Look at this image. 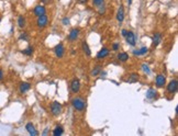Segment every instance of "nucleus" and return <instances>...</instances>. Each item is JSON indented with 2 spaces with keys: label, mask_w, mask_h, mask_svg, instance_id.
Masks as SVG:
<instances>
[{
  "label": "nucleus",
  "mask_w": 178,
  "mask_h": 136,
  "mask_svg": "<svg viewBox=\"0 0 178 136\" xmlns=\"http://www.w3.org/2000/svg\"><path fill=\"white\" fill-rule=\"evenodd\" d=\"M63 24H64V25H67V24H69V19H67V18H64V19H63Z\"/></svg>",
  "instance_id": "29"
},
{
  "label": "nucleus",
  "mask_w": 178,
  "mask_h": 136,
  "mask_svg": "<svg viewBox=\"0 0 178 136\" xmlns=\"http://www.w3.org/2000/svg\"><path fill=\"white\" fill-rule=\"evenodd\" d=\"M71 104L76 111H83L86 107V102L81 98H74L71 100Z\"/></svg>",
  "instance_id": "1"
},
{
  "label": "nucleus",
  "mask_w": 178,
  "mask_h": 136,
  "mask_svg": "<svg viewBox=\"0 0 178 136\" xmlns=\"http://www.w3.org/2000/svg\"><path fill=\"white\" fill-rule=\"evenodd\" d=\"M23 54L24 55H28V56H31L32 54H33V47H28V48H25V50H23Z\"/></svg>",
  "instance_id": "23"
},
{
  "label": "nucleus",
  "mask_w": 178,
  "mask_h": 136,
  "mask_svg": "<svg viewBox=\"0 0 178 136\" xmlns=\"http://www.w3.org/2000/svg\"><path fill=\"white\" fill-rule=\"evenodd\" d=\"M0 22H1V19H0Z\"/></svg>",
  "instance_id": "36"
},
{
  "label": "nucleus",
  "mask_w": 178,
  "mask_h": 136,
  "mask_svg": "<svg viewBox=\"0 0 178 136\" xmlns=\"http://www.w3.org/2000/svg\"><path fill=\"white\" fill-rule=\"evenodd\" d=\"M108 55H109V50H108L107 47H103L102 50H100L99 52H98L97 58H98V59H102V58L107 57Z\"/></svg>",
  "instance_id": "14"
},
{
  "label": "nucleus",
  "mask_w": 178,
  "mask_h": 136,
  "mask_svg": "<svg viewBox=\"0 0 178 136\" xmlns=\"http://www.w3.org/2000/svg\"><path fill=\"white\" fill-rule=\"evenodd\" d=\"M103 1H105V0H93V6H96V7H100V6H102Z\"/></svg>",
  "instance_id": "27"
},
{
  "label": "nucleus",
  "mask_w": 178,
  "mask_h": 136,
  "mask_svg": "<svg viewBox=\"0 0 178 136\" xmlns=\"http://www.w3.org/2000/svg\"><path fill=\"white\" fill-rule=\"evenodd\" d=\"M18 25H19V28H24L25 27V19L22 17V15H20L19 18H18Z\"/></svg>",
  "instance_id": "22"
},
{
  "label": "nucleus",
  "mask_w": 178,
  "mask_h": 136,
  "mask_svg": "<svg viewBox=\"0 0 178 136\" xmlns=\"http://www.w3.org/2000/svg\"><path fill=\"white\" fill-rule=\"evenodd\" d=\"M177 80H171V82L168 84V86H167V90H168V92L171 93H175L176 91H177Z\"/></svg>",
  "instance_id": "7"
},
{
  "label": "nucleus",
  "mask_w": 178,
  "mask_h": 136,
  "mask_svg": "<svg viewBox=\"0 0 178 136\" xmlns=\"http://www.w3.org/2000/svg\"><path fill=\"white\" fill-rule=\"evenodd\" d=\"M156 96H157V91L155 90V89H153V88H150V89L146 91V98L150 99V100L155 99Z\"/></svg>",
  "instance_id": "13"
},
{
  "label": "nucleus",
  "mask_w": 178,
  "mask_h": 136,
  "mask_svg": "<svg viewBox=\"0 0 178 136\" xmlns=\"http://www.w3.org/2000/svg\"><path fill=\"white\" fill-rule=\"evenodd\" d=\"M46 134H47V129H45V131H44V133H43V135H46Z\"/></svg>",
  "instance_id": "34"
},
{
  "label": "nucleus",
  "mask_w": 178,
  "mask_h": 136,
  "mask_svg": "<svg viewBox=\"0 0 178 136\" xmlns=\"http://www.w3.org/2000/svg\"><path fill=\"white\" fill-rule=\"evenodd\" d=\"M147 52H149L147 47H142V48H140V50H133V54L134 55H145Z\"/></svg>",
  "instance_id": "18"
},
{
  "label": "nucleus",
  "mask_w": 178,
  "mask_h": 136,
  "mask_svg": "<svg viewBox=\"0 0 178 136\" xmlns=\"http://www.w3.org/2000/svg\"><path fill=\"white\" fill-rule=\"evenodd\" d=\"M25 129H27V131L29 132V134L30 135H33V136H35L39 134V132L35 129V127H34V125L32 124V123H28L27 125H25Z\"/></svg>",
  "instance_id": "10"
},
{
  "label": "nucleus",
  "mask_w": 178,
  "mask_h": 136,
  "mask_svg": "<svg viewBox=\"0 0 178 136\" xmlns=\"http://www.w3.org/2000/svg\"><path fill=\"white\" fill-rule=\"evenodd\" d=\"M71 89L74 93H77L79 91V89H80V82H79V80L77 78H75L71 81Z\"/></svg>",
  "instance_id": "5"
},
{
  "label": "nucleus",
  "mask_w": 178,
  "mask_h": 136,
  "mask_svg": "<svg viewBox=\"0 0 178 136\" xmlns=\"http://www.w3.org/2000/svg\"><path fill=\"white\" fill-rule=\"evenodd\" d=\"M63 133H64V129H63L62 126H56L55 129L53 131V135L54 136H59V135H62Z\"/></svg>",
  "instance_id": "20"
},
{
  "label": "nucleus",
  "mask_w": 178,
  "mask_h": 136,
  "mask_svg": "<svg viewBox=\"0 0 178 136\" xmlns=\"http://www.w3.org/2000/svg\"><path fill=\"white\" fill-rule=\"evenodd\" d=\"M87 1H88V0H78L79 3H83V5H84V3H86Z\"/></svg>",
  "instance_id": "32"
},
{
  "label": "nucleus",
  "mask_w": 178,
  "mask_h": 136,
  "mask_svg": "<svg viewBox=\"0 0 178 136\" xmlns=\"http://www.w3.org/2000/svg\"><path fill=\"white\" fill-rule=\"evenodd\" d=\"M79 35V30L78 29H73L69 32V35H68V40L71 41V42H74V41H76V38L78 37Z\"/></svg>",
  "instance_id": "11"
},
{
  "label": "nucleus",
  "mask_w": 178,
  "mask_h": 136,
  "mask_svg": "<svg viewBox=\"0 0 178 136\" xmlns=\"http://www.w3.org/2000/svg\"><path fill=\"white\" fill-rule=\"evenodd\" d=\"M45 8L43 7V6H41V5H39V6H36L35 8H34V15H36V17H40V15H45Z\"/></svg>",
  "instance_id": "12"
},
{
  "label": "nucleus",
  "mask_w": 178,
  "mask_h": 136,
  "mask_svg": "<svg viewBox=\"0 0 178 136\" xmlns=\"http://www.w3.org/2000/svg\"><path fill=\"white\" fill-rule=\"evenodd\" d=\"M19 40H20V41H22V40H23V41H29V35L25 32H23L21 35L19 36Z\"/></svg>",
  "instance_id": "25"
},
{
  "label": "nucleus",
  "mask_w": 178,
  "mask_h": 136,
  "mask_svg": "<svg viewBox=\"0 0 178 136\" xmlns=\"http://www.w3.org/2000/svg\"><path fill=\"white\" fill-rule=\"evenodd\" d=\"M2 78H3V72L0 69V80H2Z\"/></svg>",
  "instance_id": "31"
},
{
  "label": "nucleus",
  "mask_w": 178,
  "mask_h": 136,
  "mask_svg": "<svg viewBox=\"0 0 178 136\" xmlns=\"http://www.w3.org/2000/svg\"><path fill=\"white\" fill-rule=\"evenodd\" d=\"M155 82H156L157 88H162V87H164L165 82H166V78H165L164 75H157L156 79H155Z\"/></svg>",
  "instance_id": "6"
},
{
  "label": "nucleus",
  "mask_w": 178,
  "mask_h": 136,
  "mask_svg": "<svg viewBox=\"0 0 178 136\" xmlns=\"http://www.w3.org/2000/svg\"><path fill=\"white\" fill-rule=\"evenodd\" d=\"M117 20L119 23H122L124 20V8L123 6H120V8L118 9V12H117Z\"/></svg>",
  "instance_id": "9"
},
{
  "label": "nucleus",
  "mask_w": 178,
  "mask_h": 136,
  "mask_svg": "<svg viewBox=\"0 0 178 136\" xmlns=\"http://www.w3.org/2000/svg\"><path fill=\"white\" fill-rule=\"evenodd\" d=\"M119 47H120V45L118 43H114L113 45H112V50H114V52H117V50H119Z\"/></svg>",
  "instance_id": "28"
},
{
  "label": "nucleus",
  "mask_w": 178,
  "mask_h": 136,
  "mask_svg": "<svg viewBox=\"0 0 178 136\" xmlns=\"http://www.w3.org/2000/svg\"><path fill=\"white\" fill-rule=\"evenodd\" d=\"M51 112H52V114L54 115V116L59 115L62 113V104L58 103L57 101H54L52 103V105H51Z\"/></svg>",
  "instance_id": "2"
},
{
  "label": "nucleus",
  "mask_w": 178,
  "mask_h": 136,
  "mask_svg": "<svg viewBox=\"0 0 178 136\" xmlns=\"http://www.w3.org/2000/svg\"><path fill=\"white\" fill-rule=\"evenodd\" d=\"M83 50L85 52V54L87 56H90L91 55V50L89 48V46H88V44L87 42H83Z\"/></svg>",
  "instance_id": "19"
},
{
  "label": "nucleus",
  "mask_w": 178,
  "mask_h": 136,
  "mask_svg": "<svg viewBox=\"0 0 178 136\" xmlns=\"http://www.w3.org/2000/svg\"><path fill=\"white\" fill-rule=\"evenodd\" d=\"M100 70H101V66H99V65H98V66H96V67H95V69L91 72V76H97V75L100 72Z\"/></svg>",
  "instance_id": "24"
},
{
  "label": "nucleus",
  "mask_w": 178,
  "mask_h": 136,
  "mask_svg": "<svg viewBox=\"0 0 178 136\" xmlns=\"http://www.w3.org/2000/svg\"><path fill=\"white\" fill-rule=\"evenodd\" d=\"M161 42H162V34L156 33V34L154 35V37H153V45H154V46H157Z\"/></svg>",
  "instance_id": "17"
},
{
  "label": "nucleus",
  "mask_w": 178,
  "mask_h": 136,
  "mask_svg": "<svg viewBox=\"0 0 178 136\" xmlns=\"http://www.w3.org/2000/svg\"><path fill=\"white\" fill-rule=\"evenodd\" d=\"M65 53V48H64V45L63 44H58L56 47H55V55H56L58 58H62L63 55Z\"/></svg>",
  "instance_id": "8"
},
{
  "label": "nucleus",
  "mask_w": 178,
  "mask_h": 136,
  "mask_svg": "<svg viewBox=\"0 0 178 136\" xmlns=\"http://www.w3.org/2000/svg\"><path fill=\"white\" fill-rule=\"evenodd\" d=\"M49 1H50V0H42V2H43V3H47Z\"/></svg>",
  "instance_id": "33"
},
{
  "label": "nucleus",
  "mask_w": 178,
  "mask_h": 136,
  "mask_svg": "<svg viewBox=\"0 0 178 136\" xmlns=\"http://www.w3.org/2000/svg\"><path fill=\"white\" fill-rule=\"evenodd\" d=\"M127 34H128V30H122V35L125 37Z\"/></svg>",
  "instance_id": "30"
},
{
  "label": "nucleus",
  "mask_w": 178,
  "mask_h": 136,
  "mask_svg": "<svg viewBox=\"0 0 178 136\" xmlns=\"http://www.w3.org/2000/svg\"><path fill=\"white\" fill-rule=\"evenodd\" d=\"M139 80V75L135 74V72H133V74H131V75H129V78H128V81L129 84H134Z\"/></svg>",
  "instance_id": "15"
},
{
  "label": "nucleus",
  "mask_w": 178,
  "mask_h": 136,
  "mask_svg": "<svg viewBox=\"0 0 178 136\" xmlns=\"http://www.w3.org/2000/svg\"><path fill=\"white\" fill-rule=\"evenodd\" d=\"M30 88H31V85L29 82H22L20 85V92H27L28 90H30Z\"/></svg>",
  "instance_id": "16"
},
{
  "label": "nucleus",
  "mask_w": 178,
  "mask_h": 136,
  "mask_svg": "<svg viewBox=\"0 0 178 136\" xmlns=\"http://www.w3.org/2000/svg\"><path fill=\"white\" fill-rule=\"evenodd\" d=\"M128 2H129V5H131V3H132V0H128Z\"/></svg>",
  "instance_id": "35"
},
{
  "label": "nucleus",
  "mask_w": 178,
  "mask_h": 136,
  "mask_svg": "<svg viewBox=\"0 0 178 136\" xmlns=\"http://www.w3.org/2000/svg\"><path fill=\"white\" fill-rule=\"evenodd\" d=\"M47 23H49V19H47V17H46L45 15L37 17L36 24H37V27H39V28H45V27L47 25Z\"/></svg>",
  "instance_id": "3"
},
{
  "label": "nucleus",
  "mask_w": 178,
  "mask_h": 136,
  "mask_svg": "<svg viewBox=\"0 0 178 136\" xmlns=\"http://www.w3.org/2000/svg\"><path fill=\"white\" fill-rule=\"evenodd\" d=\"M125 38H127V42H128L129 45H131V46H134L135 45V35H134L133 32L128 31V34L125 36Z\"/></svg>",
  "instance_id": "4"
},
{
  "label": "nucleus",
  "mask_w": 178,
  "mask_h": 136,
  "mask_svg": "<svg viewBox=\"0 0 178 136\" xmlns=\"http://www.w3.org/2000/svg\"><path fill=\"white\" fill-rule=\"evenodd\" d=\"M142 69H143V72H145V74H150L151 70H150V68H149V65H146V64H143L142 65Z\"/></svg>",
  "instance_id": "26"
},
{
  "label": "nucleus",
  "mask_w": 178,
  "mask_h": 136,
  "mask_svg": "<svg viewBox=\"0 0 178 136\" xmlns=\"http://www.w3.org/2000/svg\"><path fill=\"white\" fill-rule=\"evenodd\" d=\"M118 59H119L120 62H127L129 59V55L127 53H120V54L118 55Z\"/></svg>",
  "instance_id": "21"
}]
</instances>
